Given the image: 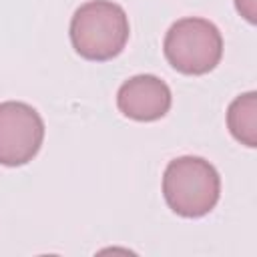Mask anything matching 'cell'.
Returning a JSON list of instances; mask_svg holds the SVG:
<instances>
[{"label":"cell","instance_id":"cell-2","mask_svg":"<svg viewBox=\"0 0 257 257\" xmlns=\"http://www.w3.org/2000/svg\"><path fill=\"white\" fill-rule=\"evenodd\" d=\"M163 197L171 211L197 219L215 209L221 197V177L203 157L173 159L163 175Z\"/></svg>","mask_w":257,"mask_h":257},{"label":"cell","instance_id":"cell-1","mask_svg":"<svg viewBox=\"0 0 257 257\" xmlns=\"http://www.w3.org/2000/svg\"><path fill=\"white\" fill-rule=\"evenodd\" d=\"M72 48L86 60L104 62L118 56L128 40V16L112 0H88L70 20Z\"/></svg>","mask_w":257,"mask_h":257},{"label":"cell","instance_id":"cell-6","mask_svg":"<svg viewBox=\"0 0 257 257\" xmlns=\"http://www.w3.org/2000/svg\"><path fill=\"white\" fill-rule=\"evenodd\" d=\"M227 126L245 147H257V94H239L227 108Z\"/></svg>","mask_w":257,"mask_h":257},{"label":"cell","instance_id":"cell-5","mask_svg":"<svg viewBox=\"0 0 257 257\" xmlns=\"http://www.w3.org/2000/svg\"><path fill=\"white\" fill-rule=\"evenodd\" d=\"M173 102L171 88L155 74H137L124 80L116 92L118 110L139 122L163 118Z\"/></svg>","mask_w":257,"mask_h":257},{"label":"cell","instance_id":"cell-3","mask_svg":"<svg viewBox=\"0 0 257 257\" xmlns=\"http://www.w3.org/2000/svg\"><path fill=\"white\" fill-rule=\"evenodd\" d=\"M163 52L181 74H207L223 56V36L211 20L187 16L167 30Z\"/></svg>","mask_w":257,"mask_h":257},{"label":"cell","instance_id":"cell-4","mask_svg":"<svg viewBox=\"0 0 257 257\" xmlns=\"http://www.w3.org/2000/svg\"><path fill=\"white\" fill-rule=\"evenodd\" d=\"M44 141V120L20 100L0 102V165L20 167L36 157Z\"/></svg>","mask_w":257,"mask_h":257},{"label":"cell","instance_id":"cell-7","mask_svg":"<svg viewBox=\"0 0 257 257\" xmlns=\"http://www.w3.org/2000/svg\"><path fill=\"white\" fill-rule=\"evenodd\" d=\"M235 6L241 16H245L249 22H255V0H235Z\"/></svg>","mask_w":257,"mask_h":257}]
</instances>
